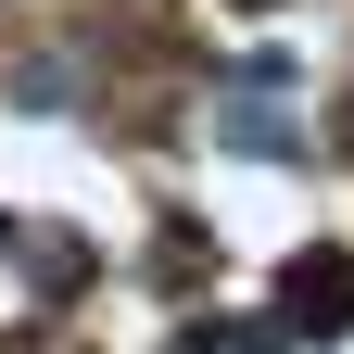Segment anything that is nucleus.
Returning a JSON list of instances; mask_svg holds the SVG:
<instances>
[{"label":"nucleus","instance_id":"f257e3e1","mask_svg":"<svg viewBox=\"0 0 354 354\" xmlns=\"http://www.w3.org/2000/svg\"><path fill=\"white\" fill-rule=\"evenodd\" d=\"M291 317H317V329L354 317V266H342V253H304V266H291Z\"/></svg>","mask_w":354,"mask_h":354},{"label":"nucleus","instance_id":"f03ea898","mask_svg":"<svg viewBox=\"0 0 354 354\" xmlns=\"http://www.w3.org/2000/svg\"><path fill=\"white\" fill-rule=\"evenodd\" d=\"M228 13H266V0H228Z\"/></svg>","mask_w":354,"mask_h":354}]
</instances>
